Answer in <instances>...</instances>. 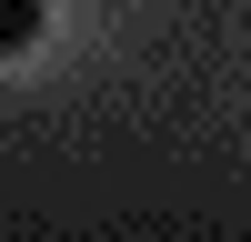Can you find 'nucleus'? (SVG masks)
<instances>
[{"label": "nucleus", "mask_w": 251, "mask_h": 242, "mask_svg": "<svg viewBox=\"0 0 251 242\" xmlns=\"http://www.w3.org/2000/svg\"><path fill=\"white\" fill-rule=\"evenodd\" d=\"M40 30H50V0H0V60H20Z\"/></svg>", "instance_id": "1"}]
</instances>
